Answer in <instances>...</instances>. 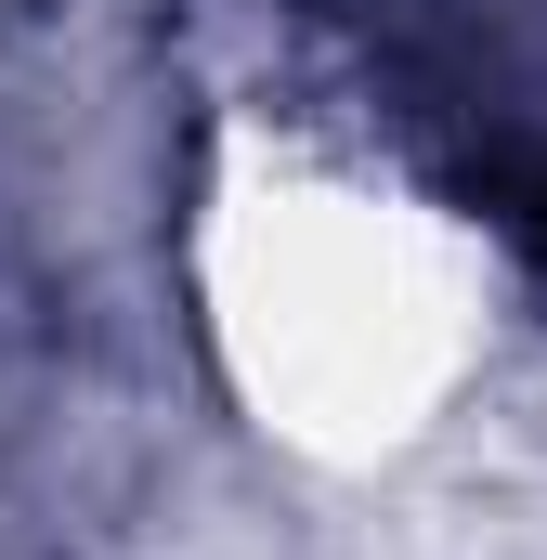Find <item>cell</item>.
<instances>
[{
	"instance_id": "cell-1",
	"label": "cell",
	"mask_w": 547,
	"mask_h": 560,
	"mask_svg": "<svg viewBox=\"0 0 547 560\" xmlns=\"http://www.w3.org/2000/svg\"><path fill=\"white\" fill-rule=\"evenodd\" d=\"M496 209H509V222H522V235L547 248V143H535V156H509V170H496Z\"/></svg>"
}]
</instances>
